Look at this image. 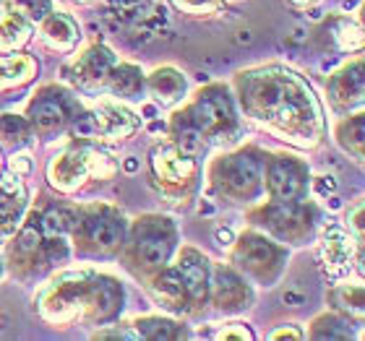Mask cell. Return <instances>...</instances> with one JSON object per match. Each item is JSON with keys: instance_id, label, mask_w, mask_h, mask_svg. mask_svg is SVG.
Masks as SVG:
<instances>
[{"instance_id": "1", "label": "cell", "mask_w": 365, "mask_h": 341, "mask_svg": "<svg viewBox=\"0 0 365 341\" xmlns=\"http://www.w3.org/2000/svg\"><path fill=\"white\" fill-rule=\"evenodd\" d=\"M237 105L277 138L297 146L316 149L327 136V120L316 91L300 73L284 65H259L235 76Z\"/></svg>"}, {"instance_id": "2", "label": "cell", "mask_w": 365, "mask_h": 341, "mask_svg": "<svg viewBox=\"0 0 365 341\" xmlns=\"http://www.w3.org/2000/svg\"><path fill=\"white\" fill-rule=\"evenodd\" d=\"M39 318L53 328H68L76 323L107 326L120 318L125 308V289L120 279L94 268L58 273L39 289Z\"/></svg>"}, {"instance_id": "3", "label": "cell", "mask_w": 365, "mask_h": 341, "mask_svg": "<svg viewBox=\"0 0 365 341\" xmlns=\"http://www.w3.org/2000/svg\"><path fill=\"white\" fill-rule=\"evenodd\" d=\"M71 211L66 204L47 201L24 214L6 248V263L21 281L37 279L71 256Z\"/></svg>"}, {"instance_id": "4", "label": "cell", "mask_w": 365, "mask_h": 341, "mask_svg": "<svg viewBox=\"0 0 365 341\" xmlns=\"http://www.w3.org/2000/svg\"><path fill=\"white\" fill-rule=\"evenodd\" d=\"M128 237V219L118 206L81 204L71 211V251L81 258H115L120 256Z\"/></svg>"}, {"instance_id": "5", "label": "cell", "mask_w": 365, "mask_h": 341, "mask_svg": "<svg viewBox=\"0 0 365 341\" xmlns=\"http://www.w3.org/2000/svg\"><path fill=\"white\" fill-rule=\"evenodd\" d=\"M264 164L267 152L259 146H243L237 152L220 154L212 159L206 177L217 198L232 206H251L264 196Z\"/></svg>"}, {"instance_id": "6", "label": "cell", "mask_w": 365, "mask_h": 341, "mask_svg": "<svg viewBox=\"0 0 365 341\" xmlns=\"http://www.w3.org/2000/svg\"><path fill=\"white\" fill-rule=\"evenodd\" d=\"M125 263L138 276H152L168 266L178 253V227L165 214H144L138 219L128 221V237L123 245Z\"/></svg>"}, {"instance_id": "7", "label": "cell", "mask_w": 365, "mask_h": 341, "mask_svg": "<svg viewBox=\"0 0 365 341\" xmlns=\"http://www.w3.org/2000/svg\"><path fill=\"white\" fill-rule=\"evenodd\" d=\"M115 172H118V164L113 162V157L102 152L94 141H84V138H76L73 144L66 146L61 154H55L47 162V182L63 196L78 193L89 185V180H113Z\"/></svg>"}, {"instance_id": "8", "label": "cell", "mask_w": 365, "mask_h": 341, "mask_svg": "<svg viewBox=\"0 0 365 341\" xmlns=\"http://www.w3.org/2000/svg\"><path fill=\"white\" fill-rule=\"evenodd\" d=\"M248 221L256 229L274 237L277 243L287 245V248H297V245H308L316 237L319 209L308 198H300V201H267V204L256 206L248 214Z\"/></svg>"}, {"instance_id": "9", "label": "cell", "mask_w": 365, "mask_h": 341, "mask_svg": "<svg viewBox=\"0 0 365 341\" xmlns=\"http://www.w3.org/2000/svg\"><path fill=\"white\" fill-rule=\"evenodd\" d=\"M193 128L206 144H230L240 133V115L230 86L206 84L196 89L188 105H182Z\"/></svg>"}, {"instance_id": "10", "label": "cell", "mask_w": 365, "mask_h": 341, "mask_svg": "<svg viewBox=\"0 0 365 341\" xmlns=\"http://www.w3.org/2000/svg\"><path fill=\"white\" fill-rule=\"evenodd\" d=\"M289 248L277 243L261 229H245L237 235L230 251V266L237 268L245 279L256 281L261 287H274L287 268Z\"/></svg>"}, {"instance_id": "11", "label": "cell", "mask_w": 365, "mask_h": 341, "mask_svg": "<svg viewBox=\"0 0 365 341\" xmlns=\"http://www.w3.org/2000/svg\"><path fill=\"white\" fill-rule=\"evenodd\" d=\"M149 174L170 204L188 206L198 188L201 169L196 157L180 152L175 144L168 141V144H157L149 154Z\"/></svg>"}, {"instance_id": "12", "label": "cell", "mask_w": 365, "mask_h": 341, "mask_svg": "<svg viewBox=\"0 0 365 341\" xmlns=\"http://www.w3.org/2000/svg\"><path fill=\"white\" fill-rule=\"evenodd\" d=\"M84 112V105L71 89L61 84H45L34 91V97L26 105V120L31 133L39 138H55L71 130V125Z\"/></svg>"}, {"instance_id": "13", "label": "cell", "mask_w": 365, "mask_h": 341, "mask_svg": "<svg viewBox=\"0 0 365 341\" xmlns=\"http://www.w3.org/2000/svg\"><path fill=\"white\" fill-rule=\"evenodd\" d=\"M264 193L269 201H300L311 193V167L295 154H267Z\"/></svg>"}, {"instance_id": "14", "label": "cell", "mask_w": 365, "mask_h": 341, "mask_svg": "<svg viewBox=\"0 0 365 341\" xmlns=\"http://www.w3.org/2000/svg\"><path fill=\"white\" fill-rule=\"evenodd\" d=\"M71 130H78V138L84 141H123L138 130V117L120 102H99L81 112L78 120L71 125Z\"/></svg>"}, {"instance_id": "15", "label": "cell", "mask_w": 365, "mask_h": 341, "mask_svg": "<svg viewBox=\"0 0 365 341\" xmlns=\"http://www.w3.org/2000/svg\"><path fill=\"white\" fill-rule=\"evenodd\" d=\"M256 292L251 281L232 266H212V279H209V305L222 315H237L253 308Z\"/></svg>"}, {"instance_id": "16", "label": "cell", "mask_w": 365, "mask_h": 341, "mask_svg": "<svg viewBox=\"0 0 365 341\" xmlns=\"http://www.w3.org/2000/svg\"><path fill=\"white\" fill-rule=\"evenodd\" d=\"M146 287H149V295H152L154 303L160 305V308H165L168 313H175V315H196L190 292L173 261L168 266H162L160 271H154L149 276Z\"/></svg>"}, {"instance_id": "17", "label": "cell", "mask_w": 365, "mask_h": 341, "mask_svg": "<svg viewBox=\"0 0 365 341\" xmlns=\"http://www.w3.org/2000/svg\"><path fill=\"white\" fill-rule=\"evenodd\" d=\"M173 263L178 266L182 281L190 292V300H193V310L196 315L209 305V279H212V263L209 258L201 251L190 248V245H182L178 248Z\"/></svg>"}, {"instance_id": "18", "label": "cell", "mask_w": 365, "mask_h": 341, "mask_svg": "<svg viewBox=\"0 0 365 341\" xmlns=\"http://www.w3.org/2000/svg\"><path fill=\"white\" fill-rule=\"evenodd\" d=\"M363 94H365L363 58H355V61H350L347 65H342L334 76L329 78V84H327V97L336 112L360 110V107H363Z\"/></svg>"}, {"instance_id": "19", "label": "cell", "mask_w": 365, "mask_h": 341, "mask_svg": "<svg viewBox=\"0 0 365 341\" xmlns=\"http://www.w3.org/2000/svg\"><path fill=\"white\" fill-rule=\"evenodd\" d=\"M115 63L118 61H115V53L110 50V47L91 45V47H86L84 53L78 55L76 61L71 63V68H68L71 81H73L76 86H81V89H86V91L102 89Z\"/></svg>"}, {"instance_id": "20", "label": "cell", "mask_w": 365, "mask_h": 341, "mask_svg": "<svg viewBox=\"0 0 365 341\" xmlns=\"http://www.w3.org/2000/svg\"><path fill=\"white\" fill-rule=\"evenodd\" d=\"M26 206H29V196H26V188L21 185L19 174L0 177V240L19 229Z\"/></svg>"}, {"instance_id": "21", "label": "cell", "mask_w": 365, "mask_h": 341, "mask_svg": "<svg viewBox=\"0 0 365 341\" xmlns=\"http://www.w3.org/2000/svg\"><path fill=\"white\" fill-rule=\"evenodd\" d=\"M146 91H149V97L160 107H175L185 99L188 81H185V76L178 68L162 65V68H154L146 76Z\"/></svg>"}, {"instance_id": "22", "label": "cell", "mask_w": 365, "mask_h": 341, "mask_svg": "<svg viewBox=\"0 0 365 341\" xmlns=\"http://www.w3.org/2000/svg\"><path fill=\"white\" fill-rule=\"evenodd\" d=\"M37 23H39V37H42V42H45L47 47L58 50V53H71V50L78 45L81 31H78V23L73 21L68 14L53 8V11Z\"/></svg>"}, {"instance_id": "23", "label": "cell", "mask_w": 365, "mask_h": 341, "mask_svg": "<svg viewBox=\"0 0 365 341\" xmlns=\"http://www.w3.org/2000/svg\"><path fill=\"white\" fill-rule=\"evenodd\" d=\"M105 89L115 99H141L146 91V76L144 70L133 65V63H115L110 76L105 81Z\"/></svg>"}, {"instance_id": "24", "label": "cell", "mask_w": 365, "mask_h": 341, "mask_svg": "<svg viewBox=\"0 0 365 341\" xmlns=\"http://www.w3.org/2000/svg\"><path fill=\"white\" fill-rule=\"evenodd\" d=\"M130 331L136 339L146 341H182L188 339L190 331L185 323L173 318H165V315H146V318H136L128 323Z\"/></svg>"}, {"instance_id": "25", "label": "cell", "mask_w": 365, "mask_h": 341, "mask_svg": "<svg viewBox=\"0 0 365 341\" xmlns=\"http://www.w3.org/2000/svg\"><path fill=\"white\" fill-rule=\"evenodd\" d=\"M334 141L344 154H350L355 162H363L365 157V115L347 112V117L336 122Z\"/></svg>"}, {"instance_id": "26", "label": "cell", "mask_w": 365, "mask_h": 341, "mask_svg": "<svg viewBox=\"0 0 365 341\" xmlns=\"http://www.w3.org/2000/svg\"><path fill=\"white\" fill-rule=\"evenodd\" d=\"M355 326L358 323L350 315H344V313H324L311 323L308 336L319 341H350L360 336V331Z\"/></svg>"}, {"instance_id": "27", "label": "cell", "mask_w": 365, "mask_h": 341, "mask_svg": "<svg viewBox=\"0 0 365 341\" xmlns=\"http://www.w3.org/2000/svg\"><path fill=\"white\" fill-rule=\"evenodd\" d=\"M31 31H34V23L29 19H24L14 8L0 14V55L19 53L31 39Z\"/></svg>"}, {"instance_id": "28", "label": "cell", "mask_w": 365, "mask_h": 341, "mask_svg": "<svg viewBox=\"0 0 365 341\" xmlns=\"http://www.w3.org/2000/svg\"><path fill=\"white\" fill-rule=\"evenodd\" d=\"M37 61L26 53H6L0 55V89H14V86L29 84L37 76Z\"/></svg>"}, {"instance_id": "29", "label": "cell", "mask_w": 365, "mask_h": 341, "mask_svg": "<svg viewBox=\"0 0 365 341\" xmlns=\"http://www.w3.org/2000/svg\"><path fill=\"white\" fill-rule=\"evenodd\" d=\"M324 263L331 273L347 271L352 261V235H347L344 229L331 227L324 237Z\"/></svg>"}, {"instance_id": "30", "label": "cell", "mask_w": 365, "mask_h": 341, "mask_svg": "<svg viewBox=\"0 0 365 341\" xmlns=\"http://www.w3.org/2000/svg\"><path fill=\"white\" fill-rule=\"evenodd\" d=\"M170 144H175L180 152L190 154V157H198V154L204 152L206 141L193 128V122L188 120L185 110H175L173 112V120H170Z\"/></svg>"}, {"instance_id": "31", "label": "cell", "mask_w": 365, "mask_h": 341, "mask_svg": "<svg viewBox=\"0 0 365 341\" xmlns=\"http://www.w3.org/2000/svg\"><path fill=\"white\" fill-rule=\"evenodd\" d=\"M327 300L331 303L336 313H344L350 318H363L365 310V289L363 284H339V287L329 289Z\"/></svg>"}, {"instance_id": "32", "label": "cell", "mask_w": 365, "mask_h": 341, "mask_svg": "<svg viewBox=\"0 0 365 341\" xmlns=\"http://www.w3.org/2000/svg\"><path fill=\"white\" fill-rule=\"evenodd\" d=\"M31 136H34L31 125L24 115H14V112L0 115V146H6V149H21L24 144H29Z\"/></svg>"}, {"instance_id": "33", "label": "cell", "mask_w": 365, "mask_h": 341, "mask_svg": "<svg viewBox=\"0 0 365 341\" xmlns=\"http://www.w3.org/2000/svg\"><path fill=\"white\" fill-rule=\"evenodd\" d=\"M14 11H19L31 23H37L53 11V0H14Z\"/></svg>"}, {"instance_id": "34", "label": "cell", "mask_w": 365, "mask_h": 341, "mask_svg": "<svg viewBox=\"0 0 365 341\" xmlns=\"http://www.w3.org/2000/svg\"><path fill=\"white\" fill-rule=\"evenodd\" d=\"M180 11L185 14H193V16H201V14H212L214 8L220 6V0H173Z\"/></svg>"}, {"instance_id": "35", "label": "cell", "mask_w": 365, "mask_h": 341, "mask_svg": "<svg viewBox=\"0 0 365 341\" xmlns=\"http://www.w3.org/2000/svg\"><path fill=\"white\" fill-rule=\"evenodd\" d=\"M347 224L355 229V235H358V243H363V235H365V209H363V201L355 204L350 214H347Z\"/></svg>"}, {"instance_id": "36", "label": "cell", "mask_w": 365, "mask_h": 341, "mask_svg": "<svg viewBox=\"0 0 365 341\" xmlns=\"http://www.w3.org/2000/svg\"><path fill=\"white\" fill-rule=\"evenodd\" d=\"M217 339H240V341H251L253 334L251 328H245L243 323H230V326H225L217 334Z\"/></svg>"}, {"instance_id": "37", "label": "cell", "mask_w": 365, "mask_h": 341, "mask_svg": "<svg viewBox=\"0 0 365 341\" xmlns=\"http://www.w3.org/2000/svg\"><path fill=\"white\" fill-rule=\"evenodd\" d=\"M303 331H300V328H295L292 326V323H289L287 328H277V331H274L272 334V339H303Z\"/></svg>"}, {"instance_id": "38", "label": "cell", "mask_w": 365, "mask_h": 341, "mask_svg": "<svg viewBox=\"0 0 365 341\" xmlns=\"http://www.w3.org/2000/svg\"><path fill=\"white\" fill-rule=\"evenodd\" d=\"M11 169H14L16 174H26L31 169L29 157H14V159H11Z\"/></svg>"}, {"instance_id": "39", "label": "cell", "mask_w": 365, "mask_h": 341, "mask_svg": "<svg viewBox=\"0 0 365 341\" xmlns=\"http://www.w3.org/2000/svg\"><path fill=\"white\" fill-rule=\"evenodd\" d=\"M292 3H295V6H313L316 0H292Z\"/></svg>"}, {"instance_id": "40", "label": "cell", "mask_w": 365, "mask_h": 341, "mask_svg": "<svg viewBox=\"0 0 365 341\" xmlns=\"http://www.w3.org/2000/svg\"><path fill=\"white\" fill-rule=\"evenodd\" d=\"M3 273H6V263H3V258H0V281H3Z\"/></svg>"}, {"instance_id": "41", "label": "cell", "mask_w": 365, "mask_h": 341, "mask_svg": "<svg viewBox=\"0 0 365 341\" xmlns=\"http://www.w3.org/2000/svg\"><path fill=\"white\" fill-rule=\"evenodd\" d=\"M76 3H91V0H76Z\"/></svg>"}]
</instances>
